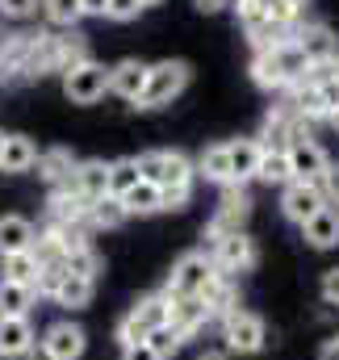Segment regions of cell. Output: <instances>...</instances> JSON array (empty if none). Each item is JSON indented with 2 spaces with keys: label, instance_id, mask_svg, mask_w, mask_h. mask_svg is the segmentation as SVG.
<instances>
[{
  "label": "cell",
  "instance_id": "cell-1",
  "mask_svg": "<svg viewBox=\"0 0 339 360\" xmlns=\"http://www.w3.org/2000/svg\"><path fill=\"white\" fill-rule=\"evenodd\" d=\"M168 323H172V297L168 293H151V297L134 302V310L117 323V344H122V348L147 344L151 331H160V327H168Z\"/></svg>",
  "mask_w": 339,
  "mask_h": 360
},
{
  "label": "cell",
  "instance_id": "cell-2",
  "mask_svg": "<svg viewBox=\"0 0 339 360\" xmlns=\"http://www.w3.org/2000/svg\"><path fill=\"white\" fill-rule=\"evenodd\" d=\"M188 76H193V68H188L184 59L151 63V72H147V89H143V96H139L134 105H139V109H164V105H172L180 92L188 89Z\"/></svg>",
  "mask_w": 339,
  "mask_h": 360
},
{
  "label": "cell",
  "instance_id": "cell-3",
  "mask_svg": "<svg viewBox=\"0 0 339 360\" xmlns=\"http://www.w3.org/2000/svg\"><path fill=\"white\" fill-rule=\"evenodd\" d=\"M218 276V264L210 252H184L176 264H172V276H168V297H201Z\"/></svg>",
  "mask_w": 339,
  "mask_h": 360
},
{
  "label": "cell",
  "instance_id": "cell-4",
  "mask_svg": "<svg viewBox=\"0 0 339 360\" xmlns=\"http://www.w3.org/2000/svg\"><path fill=\"white\" fill-rule=\"evenodd\" d=\"M139 168H143V180L160 188H193V176H197V164L180 151H147L139 155Z\"/></svg>",
  "mask_w": 339,
  "mask_h": 360
},
{
  "label": "cell",
  "instance_id": "cell-5",
  "mask_svg": "<svg viewBox=\"0 0 339 360\" xmlns=\"http://www.w3.org/2000/svg\"><path fill=\"white\" fill-rule=\"evenodd\" d=\"M222 340H226V352L252 356V352L264 348L268 327H264V319L252 314V310H235V314H226V319H222Z\"/></svg>",
  "mask_w": 339,
  "mask_h": 360
},
{
  "label": "cell",
  "instance_id": "cell-6",
  "mask_svg": "<svg viewBox=\"0 0 339 360\" xmlns=\"http://www.w3.org/2000/svg\"><path fill=\"white\" fill-rule=\"evenodd\" d=\"M84 348H88L84 327L72 323V319H59V323H51L42 331V356H51V360H80Z\"/></svg>",
  "mask_w": 339,
  "mask_h": 360
},
{
  "label": "cell",
  "instance_id": "cell-7",
  "mask_svg": "<svg viewBox=\"0 0 339 360\" xmlns=\"http://www.w3.org/2000/svg\"><path fill=\"white\" fill-rule=\"evenodd\" d=\"M105 92H109V68H101V63H92V59H88L84 68H76V72L63 76V96H68L72 105H92V101H101Z\"/></svg>",
  "mask_w": 339,
  "mask_h": 360
},
{
  "label": "cell",
  "instance_id": "cell-8",
  "mask_svg": "<svg viewBox=\"0 0 339 360\" xmlns=\"http://www.w3.org/2000/svg\"><path fill=\"white\" fill-rule=\"evenodd\" d=\"M323 205H327L323 188H319V184H306V180H289L285 193H281V214H285L289 222H298V226H306Z\"/></svg>",
  "mask_w": 339,
  "mask_h": 360
},
{
  "label": "cell",
  "instance_id": "cell-9",
  "mask_svg": "<svg viewBox=\"0 0 339 360\" xmlns=\"http://www.w3.org/2000/svg\"><path fill=\"white\" fill-rule=\"evenodd\" d=\"M210 256H214L218 272H226V276L255 269V243L248 239V235H243V231H235V235H222V239H214Z\"/></svg>",
  "mask_w": 339,
  "mask_h": 360
},
{
  "label": "cell",
  "instance_id": "cell-10",
  "mask_svg": "<svg viewBox=\"0 0 339 360\" xmlns=\"http://www.w3.org/2000/svg\"><path fill=\"white\" fill-rule=\"evenodd\" d=\"M248 214H252V201H248L243 184H226V193H222V205H218V218L210 222V239H222V235H235V231H243Z\"/></svg>",
  "mask_w": 339,
  "mask_h": 360
},
{
  "label": "cell",
  "instance_id": "cell-11",
  "mask_svg": "<svg viewBox=\"0 0 339 360\" xmlns=\"http://www.w3.org/2000/svg\"><path fill=\"white\" fill-rule=\"evenodd\" d=\"M30 51H34V34H8V38H0V84L25 80Z\"/></svg>",
  "mask_w": 339,
  "mask_h": 360
},
{
  "label": "cell",
  "instance_id": "cell-12",
  "mask_svg": "<svg viewBox=\"0 0 339 360\" xmlns=\"http://www.w3.org/2000/svg\"><path fill=\"white\" fill-rule=\"evenodd\" d=\"M293 42L306 51V59H310V63H327V59H339V38L331 34V25H323V21L298 25V30H293Z\"/></svg>",
  "mask_w": 339,
  "mask_h": 360
},
{
  "label": "cell",
  "instance_id": "cell-13",
  "mask_svg": "<svg viewBox=\"0 0 339 360\" xmlns=\"http://www.w3.org/2000/svg\"><path fill=\"white\" fill-rule=\"evenodd\" d=\"M289 164H293V180H306V184H319V180L327 176V168H331L327 151L319 143H310V139H302V143L289 147Z\"/></svg>",
  "mask_w": 339,
  "mask_h": 360
},
{
  "label": "cell",
  "instance_id": "cell-14",
  "mask_svg": "<svg viewBox=\"0 0 339 360\" xmlns=\"http://www.w3.org/2000/svg\"><path fill=\"white\" fill-rule=\"evenodd\" d=\"M59 188H72V193H80L84 201H101V197L109 193V164L84 160V164H76V172L68 176V184H59Z\"/></svg>",
  "mask_w": 339,
  "mask_h": 360
},
{
  "label": "cell",
  "instance_id": "cell-15",
  "mask_svg": "<svg viewBox=\"0 0 339 360\" xmlns=\"http://www.w3.org/2000/svg\"><path fill=\"white\" fill-rule=\"evenodd\" d=\"M34 243H38V231H34L30 218H21V214L0 218V260L17 256V252H34Z\"/></svg>",
  "mask_w": 339,
  "mask_h": 360
},
{
  "label": "cell",
  "instance_id": "cell-16",
  "mask_svg": "<svg viewBox=\"0 0 339 360\" xmlns=\"http://www.w3.org/2000/svg\"><path fill=\"white\" fill-rule=\"evenodd\" d=\"M210 319H214V310L205 306V297H172V327L184 340H193Z\"/></svg>",
  "mask_w": 339,
  "mask_h": 360
},
{
  "label": "cell",
  "instance_id": "cell-17",
  "mask_svg": "<svg viewBox=\"0 0 339 360\" xmlns=\"http://www.w3.org/2000/svg\"><path fill=\"white\" fill-rule=\"evenodd\" d=\"M147 63H139V59H122V63H113L109 68V92H117V96H126V101H139L143 89H147Z\"/></svg>",
  "mask_w": 339,
  "mask_h": 360
},
{
  "label": "cell",
  "instance_id": "cell-18",
  "mask_svg": "<svg viewBox=\"0 0 339 360\" xmlns=\"http://www.w3.org/2000/svg\"><path fill=\"white\" fill-rule=\"evenodd\" d=\"M38 344L34 335V323L30 319H0V356L13 360V356H30Z\"/></svg>",
  "mask_w": 339,
  "mask_h": 360
},
{
  "label": "cell",
  "instance_id": "cell-19",
  "mask_svg": "<svg viewBox=\"0 0 339 360\" xmlns=\"http://www.w3.org/2000/svg\"><path fill=\"white\" fill-rule=\"evenodd\" d=\"M302 239H306L310 248H319V252L339 248V205H323V210L302 226Z\"/></svg>",
  "mask_w": 339,
  "mask_h": 360
},
{
  "label": "cell",
  "instance_id": "cell-20",
  "mask_svg": "<svg viewBox=\"0 0 339 360\" xmlns=\"http://www.w3.org/2000/svg\"><path fill=\"white\" fill-rule=\"evenodd\" d=\"M30 168H38V147L25 134H4L0 172H30Z\"/></svg>",
  "mask_w": 339,
  "mask_h": 360
},
{
  "label": "cell",
  "instance_id": "cell-21",
  "mask_svg": "<svg viewBox=\"0 0 339 360\" xmlns=\"http://www.w3.org/2000/svg\"><path fill=\"white\" fill-rule=\"evenodd\" d=\"M34 297H38V289H34V285L4 281V276H0V319H30Z\"/></svg>",
  "mask_w": 339,
  "mask_h": 360
},
{
  "label": "cell",
  "instance_id": "cell-22",
  "mask_svg": "<svg viewBox=\"0 0 339 360\" xmlns=\"http://www.w3.org/2000/svg\"><path fill=\"white\" fill-rule=\"evenodd\" d=\"M76 155L68 151V147H51V151H42L38 155V176L46 180L51 188H59V184H68V176L76 172Z\"/></svg>",
  "mask_w": 339,
  "mask_h": 360
},
{
  "label": "cell",
  "instance_id": "cell-23",
  "mask_svg": "<svg viewBox=\"0 0 339 360\" xmlns=\"http://www.w3.org/2000/svg\"><path fill=\"white\" fill-rule=\"evenodd\" d=\"M197 172L205 180H214V184H235V172H231V143H214V147H205L201 151V160H197Z\"/></svg>",
  "mask_w": 339,
  "mask_h": 360
},
{
  "label": "cell",
  "instance_id": "cell-24",
  "mask_svg": "<svg viewBox=\"0 0 339 360\" xmlns=\"http://www.w3.org/2000/svg\"><path fill=\"white\" fill-rule=\"evenodd\" d=\"M255 180H264V184H289V180H293L289 151H285V147H264V143H260V168H255Z\"/></svg>",
  "mask_w": 339,
  "mask_h": 360
},
{
  "label": "cell",
  "instance_id": "cell-25",
  "mask_svg": "<svg viewBox=\"0 0 339 360\" xmlns=\"http://www.w3.org/2000/svg\"><path fill=\"white\" fill-rule=\"evenodd\" d=\"M201 297H205V306L214 310V319H226V314L239 310V285H235V276H226V272H218L214 285H210Z\"/></svg>",
  "mask_w": 339,
  "mask_h": 360
},
{
  "label": "cell",
  "instance_id": "cell-26",
  "mask_svg": "<svg viewBox=\"0 0 339 360\" xmlns=\"http://www.w3.org/2000/svg\"><path fill=\"white\" fill-rule=\"evenodd\" d=\"M252 80L264 92H289V76L281 72V63L272 59V51H255L252 59Z\"/></svg>",
  "mask_w": 339,
  "mask_h": 360
},
{
  "label": "cell",
  "instance_id": "cell-27",
  "mask_svg": "<svg viewBox=\"0 0 339 360\" xmlns=\"http://www.w3.org/2000/svg\"><path fill=\"white\" fill-rule=\"evenodd\" d=\"M122 201H126V210H130V214L147 218V214H160V210H164V188H160V184H151V180H139Z\"/></svg>",
  "mask_w": 339,
  "mask_h": 360
},
{
  "label": "cell",
  "instance_id": "cell-28",
  "mask_svg": "<svg viewBox=\"0 0 339 360\" xmlns=\"http://www.w3.org/2000/svg\"><path fill=\"white\" fill-rule=\"evenodd\" d=\"M130 218V210H126V201L122 197H101V201H92V210H88V226H105V231H113V226H122Z\"/></svg>",
  "mask_w": 339,
  "mask_h": 360
},
{
  "label": "cell",
  "instance_id": "cell-29",
  "mask_svg": "<svg viewBox=\"0 0 339 360\" xmlns=\"http://www.w3.org/2000/svg\"><path fill=\"white\" fill-rule=\"evenodd\" d=\"M92 289H96V276H80V272H68V281H63V289H59V306H68V310H84L88 302H92Z\"/></svg>",
  "mask_w": 339,
  "mask_h": 360
},
{
  "label": "cell",
  "instance_id": "cell-30",
  "mask_svg": "<svg viewBox=\"0 0 339 360\" xmlns=\"http://www.w3.org/2000/svg\"><path fill=\"white\" fill-rule=\"evenodd\" d=\"M255 168H260V143H255V139H239V143H231V172H235V184L252 180Z\"/></svg>",
  "mask_w": 339,
  "mask_h": 360
},
{
  "label": "cell",
  "instance_id": "cell-31",
  "mask_svg": "<svg viewBox=\"0 0 339 360\" xmlns=\"http://www.w3.org/2000/svg\"><path fill=\"white\" fill-rule=\"evenodd\" d=\"M84 63H88V42H84V38H76V34L59 38V51H55V72H59V76H68V72H76V68H84Z\"/></svg>",
  "mask_w": 339,
  "mask_h": 360
},
{
  "label": "cell",
  "instance_id": "cell-32",
  "mask_svg": "<svg viewBox=\"0 0 339 360\" xmlns=\"http://www.w3.org/2000/svg\"><path fill=\"white\" fill-rule=\"evenodd\" d=\"M139 180H143L139 160H113L109 164V197H126Z\"/></svg>",
  "mask_w": 339,
  "mask_h": 360
},
{
  "label": "cell",
  "instance_id": "cell-33",
  "mask_svg": "<svg viewBox=\"0 0 339 360\" xmlns=\"http://www.w3.org/2000/svg\"><path fill=\"white\" fill-rule=\"evenodd\" d=\"M42 272L38 252H17V256H4V281H21V285H34Z\"/></svg>",
  "mask_w": 339,
  "mask_h": 360
},
{
  "label": "cell",
  "instance_id": "cell-34",
  "mask_svg": "<svg viewBox=\"0 0 339 360\" xmlns=\"http://www.w3.org/2000/svg\"><path fill=\"white\" fill-rule=\"evenodd\" d=\"M260 4H264V17L276 21V25H285V30L302 25V4L306 0H260Z\"/></svg>",
  "mask_w": 339,
  "mask_h": 360
},
{
  "label": "cell",
  "instance_id": "cell-35",
  "mask_svg": "<svg viewBox=\"0 0 339 360\" xmlns=\"http://www.w3.org/2000/svg\"><path fill=\"white\" fill-rule=\"evenodd\" d=\"M42 8H46V21L51 25H63V30L80 25V17H84V4L80 0H42Z\"/></svg>",
  "mask_w": 339,
  "mask_h": 360
},
{
  "label": "cell",
  "instance_id": "cell-36",
  "mask_svg": "<svg viewBox=\"0 0 339 360\" xmlns=\"http://www.w3.org/2000/svg\"><path fill=\"white\" fill-rule=\"evenodd\" d=\"M63 281H68V264L63 260H55V264H42L38 272V281H34V289H38V297H59V289H63Z\"/></svg>",
  "mask_w": 339,
  "mask_h": 360
},
{
  "label": "cell",
  "instance_id": "cell-37",
  "mask_svg": "<svg viewBox=\"0 0 339 360\" xmlns=\"http://www.w3.org/2000/svg\"><path fill=\"white\" fill-rule=\"evenodd\" d=\"M147 344H151V348H155V352H160V356L168 360V356H176V352H180V344H184V335H180V331H176V327H160V331H151V340H147Z\"/></svg>",
  "mask_w": 339,
  "mask_h": 360
},
{
  "label": "cell",
  "instance_id": "cell-38",
  "mask_svg": "<svg viewBox=\"0 0 339 360\" xmlns=\"http://www.w3.org/2000/svg\"><path fill=\"white\" fill-rule=\"evenodd\" d=\"M143 13V0H109L105 4V17L109 21H134Z\"/></svg>",
  "mask_w": 339,
  "mask_h": 360
},
{
  "label": "cell",
  "instance_id": "cell-39",
  "mask_svg": "<svg viewBox=\"0 0 339 360\" xmlns=\"http://www.w3.org/2000/svg\"><path fill=\"white\" fill-rule=\"evenodd\" d=\"M310 89L319 92V105H323V113L331 117V109L339 105V76H331V80H319V84H310Z\"/></svg>",
  "mask_w": 339,
  "mask_h": 360
},
{
  "label": "cell",
  "instance_id": "cell-40",
  "mask_svg": "<svg viewBox=\"0 0 339 360\" xmlns=\"http://www.w3.org/2000/svg\"><path fill=\"white\" fill-rule=\"evenodd\" d=\"M235 13H239L243 30H252V25L264 21V4H260V0H235Z\"/></svg>",
  "mask_w": 339,
  "mask_h": 360
},
{
  "label": "cell",
  "instance_id": "cell-41",
  "mask_svg": "<svg viewBox=\"0 0 339 360\" xmlns=\"http://www.w3.org/2000/svg\"><path fill=\"white\" fill-rule=\"evenodd\" d=\"M319 188H323L327 205H339V164H331V168H327V176L319 180Z\"/></svg>",
  "mask_w": 339,
  "mask_h": 360
},
{
  "label": "cell",
  "instance_id": "cell-42",
  "mask_svg": "<svg viewBox=\"0 0 339 360\" xmlns=\"http://www.w3.org/2000/svg\"><path fill=\"white\" fill-rule=\"evenodd\" d=\"M319 289H323V302H327V306H339V269L323 272V285H319Z\"/></svg>",
  "mask_w": 339,
  "mask_h": 360
},
{
  "label": "cell",
  "instance_id": "cell-43",
  "mask_svg": "<svg viewBox=\"0 0 339 360\" xmlns=\"http://www.w3.org/2000/svg\"><path fill=\"white\" fill-rule=\"evenodd\" d=\"M34 8H38V0H0V13H4V17H17V21L30 17Z\"/></svg>",
  "mask_w": 339,
  "mask_h": 360
},
{
  "label": "cell",
  "instance_id": "cell-44",
  "mask_svg": "<svg viewBox=\"0 0 339 360\" xmlns=\"http://www.w3.org/2000/svg\"><path fill=\"white\" fill-rule=\"evenodd\" d=\"M122 360H164L151 344H130V348H122Z\"/></svg>",
  "mask_w": 339,
  "mask_h": 360
},
{
  "label": "cell",
  "instance_id": "cell-45",
  "mask_svg": "<svg viewBox=\"0 0 339 360\" xmlns=\"http://www.w3.org/2000/svg\"><path fill=\"white\" fill-rule=\"evenodd\" d=\"M319 360H339V335L323 340V348H319Z\"/></svg>",
  "mask_w": 339,
  "mask_h": 360
},
{
  "label": "cell",
  "instance_id": "cell-46",
  "mask_svg": "<svg viewBox=\"0 0 339 360\" xmlns=\"http://www.w3.org/2000/svg\"><path fill=\"white\" fill-rule=\"evenodd\" d=\"M84 4V17H105V4L109 0H80Z\"/></svg>",
  "mask_w": 339,
  "mask_h": 360
},
{
  "label": "cell",
  "instance_id": "cell-47",
  "mask_svg": "<svg viewBox=\"0 0 339 360\" xmlns=\"http://www.w3.org/2000/svg\"><path fill=\"white\" fill-rule=\"evenodd\" d=\"M201 13H218V8H226V4H235V0H193Z\"/></svg>",
  "mask_w": 339,
  "mask_h": 360
},
{
  "label": "cell",
  "instance_id": "cell-48",
  "mask_svg": "<svg viewBox=\"0 0 339 360\" xmlns=\"http://www.w3.org/2000/svg\"><path fill=\"white\" fill-rule=\"evenodd\" d=\"M197 360H231L226 348H205V352H197Z\"/></svg>",
  "mask_w": 339,
  "mask_h": 360
},
{
  "label": "cell",
  "instance_id": "cell-49",
  "mask_svg": "<svg viewBox=\"0 0 339 360\" xmlns=\"http://www.w3.org/2000/svg\"><path fill=\"white\" fill-rule=\"evenodd\" d=\"M327 126H331V130H335V134H339V105H335V109H331V117H327Z\"/></svg>",
  "mask_w": 339,
  "mask_h": 360
},
{
  "label": "cell",
  "instance_id": "cell-50",
  "mask_svg": "<svg viewBox=\"0 0 339 360\" xmlns=\"http://www.w3.org/2000/svg\"><path fill=\"white\" fill-rule=\"evenodd\" d=\"M151 4H164V0H143V8H151Z\"/></svg>",
  "mask_w": 339,
  "mask_h": 360
},
{
  "label": "cell",
  "instance_id": "cell-51",
  "mask_svg": "<svg viewBox=\"0 0 339 360\" xmlns=\"http://www.w3.org/2000/svg\"><path fill=\"white\" fill-rule=\"evenodd\" d=\"M0 151H4V134H0Z\"/></svg>",
  "mask_w": 339,
  "mask_h": 360
},
{
  "label": "cell",
  "instance_id": "cell-52",
  "mask_svg": "<svg viewBox=\"0 0 339 360\" xmlns=\"http://www.w3.org/2000/svg\"><path fill=\"white\" fill-rule=\"evenodd\" d=\"M34 360H51V356H34Z\"/></svg>",
  "mask_w": 339,
  "mask_h": 360
}]
</instances>
